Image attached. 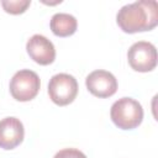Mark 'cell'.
I'll return each mask as SVG.
<instances>
[{"label": "cell", "instance_id": "7", "mask_svg": "<svg viewBox=\"0 0 158 158\" xmlns=\"http://www.w3.org/2000/svg\"><path fill=\"white\" fill-rule=\"evenodd\" d=\"M26 49L31 59L37 64L48 65L56 59V48L53 43L42 35H33L26 43Z\"/></svg>", "mask_w": 158, "mask_h": 158}, {"label": "cell", "instance_id": "5", "mask_svg": "<svg viewBox=\"0 0 158 158\" xmlns=\"http://www.w3.org/2000/svg\"><path fill=\"white\" fill-rule=\"evenodd\" d=\"M127 59L133 70L147 73L157 65V49L151 42L138 41L130 47Z\"/></svg>", "mask_w": 158, "mask_h": 158}, {"label": "cell", "instance_id": "4", "mask_svg": "<svg viewBox=\"0 0 158 158\" xmlns=\"http://www.w3.org/2000/svg\"><path fill=\"white\" fill-rule=\"evenodd\" d=\"M78 94L77 79L67 73L53 75L48 83V95L51 100L59 106L69 105L74 101Z\"/></svg>", "mask_w": 158, "mask_h": 158}, {"label": "cell", "instance_id": "11", "mask_svg": "<svg viewBox=\"0 0 158 158\" xmlns=\"http://www.w3.org/2000/svg\"><path fill=\"white\" fill-rule=\"evenodd\" d=\"M53 158H86V156L77 148H64L57 152Z\"/></svg>", "mask_w": 158, "mask_h": 158}, {"label": "cell", "instance_id": "1", "mask_svg": "<svg viewBox=\"0 0 158 158\" xmlns=\"http://www.w3.org/2000/svg\"><path fill=\"white\" fill-rule=\"evenodd\" d=\"M116 22L126 33L153 30L158 23V4L156 0H141L122 6Z\"/></svg>", "mask_w": 158, "mask_h": 158}, {"label": "cell", "instance_id": "6", "mask_svg": "<svg viewBox=\"0 0 158 158\" xmlns=\"http://www.w3.org/2000/svg\"><path fill=\"white\" fill-rule=\"evenodd\" d=\"M88 90L96 98H110L117 91V80L115 75L107 70L98 69L91 72L86 79Z\"/></svg>", "mask_w": 158, "mask_h": 158}, {"label": "cell", "instance_id": "9", "mask_svg": "<svg viewBox=\"0 0 158 158\" xmlns=\"http://www.w3.org/2000/svg\"><path fill=\"white\" fill-rule=\"evenodd\" d=\"M49 27L56 36L68 37V36H72L77 31L78 22L73 15L65 14V12H58L52 16Z\"/></svg>", "mask_w": 158, "mask_h": 158}, {"label": "cell", "instance_id": "8", "mask_svg": "<svg viewBox=\"0 0 158 158\" xmlns=\"http://www.w3.org/2000/svg\"><path fill=\"white\" fill-rule=\"evenodd\" d=\"M25 136L22 122L16 117H5L0 121V148L14 149L17 147Z\"/></svg>", "mask_w": 158, "mask_h": 158}, {"label": "cell", "instance_id": "10", "mask_svg": "<svg viewBox=\"0 0 158 158\" xmlns=\"http://www.w3.org/2000/svg\"><path fill=\"white\" fill-rule=\"evenodd\" d=\"M31 5L30 0H2L1 6L4 10L12 15H19L26 11V9Z\"/></svg>", "mask_w": 158, "mask_h": 158}, {"label": "cell", "instance_id": "2", "mask_svg": "<svg viewBox=\"0 0 158 158\" xmlns=\"http://www.w3.org/2000/svg\"><path fill=\"white\" fill-rule=\"evenodd\" d=\"M112 122L121 130H133L143 120L142 105L132 98H121L116 100L110 110Z\"/></svg>", "mask_w": 158, "mask_h": 158}, {"label": "cell", "instance_id": "3", "mask_svg": "<svg viewBox=\"0 0 158 158\" xmlns=\"http://www.w3.org/2000/svg\"><path fill=\"white\" fill-rule=\"evenodd\" d=\"M40 88V77L30 69H21L16 72L10 80V93L17 101L25 102L35 99Z\"/></svg>", "mask_w": 158, "mask_h": 158}]
</instances>
